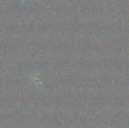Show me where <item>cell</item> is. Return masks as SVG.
Masks as SVG:
<instances>
[{"label": "cell", "mask_w": 129, "mask_h": 128, "mask_svg": "<svg viewBox=\"0 0 129 128\" xmlns=\"http://www.w3.org/2000/svg\"><path fill=\"white\" fill-rule=\"evenodd\" d=\"M30 81L32 84H33L36 87L40 86L42 84V79L41 75L39 73H34L33 75H31L30 77Z\"/></svg>", "instance_id": "6da1fadb"}]
</instances>
